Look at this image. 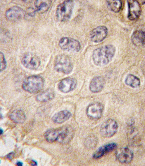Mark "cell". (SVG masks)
Masks as SVG:
<instances>
[{
	"mask_svg": "<svg viewBox=\"0 0 145 166\" xmlns=\"http://www.w3.org/2000/svg\"><path fill=\"white\" fill-rule=\"evenodd\" d=\"M3 130H2L1 128L0 129V134L1 135L3 134Z\"/></svg>",
	"mask_w": 145,
	"mask_h": 166,
	"instance_id": "31",
	"label": "cell"
},
{
	"mask_svg": "<svg viewBox=\"0 0 145 166\" xmlns=\"http://www.w3.org/2000/svg\"><path fill=\"white\" fill-rule=\"evenodd\" d=\"M9 117L13 122L18 123H23L26 119L25 113L20 110H16L13 111L10 114Z\"/></svg>",
	"mask_w": 145,
	"mask_h": 166,
	"instance_id": "20",
	"label": "cell"
},
{
	"mask_svg": "<svg viewBox=\"0 0 145 166\" xmlns=\"http://www.w3.org/2000/svg\"><path fill=\"white\" fill-rule=\"evenodd\" d=\"M107 33V27L104 26H100L94 28L90 31L89 37L92 41L99 43L105 39Z\"/></svg>",
	"mask_w": 145,
	"mask_h": 166,
	"instance_id": "9",
	"label": "cell"
},
{
	"mask_svg": "<svg viewBox=\"0 0 145 166\" xmlns=\"http://www.w3.org/2000/svg\"><path fill=\"white\" fill-rule=\"evenodd\" d=\"M55 70L58 72L65 74L70 73L73 68L72 64L70 57L64 54L58 55L54 62Z\"/></svg>",
	"mask_w": 145,
	"mask_h": 166,
	"instance_id": "4",
	"label": "cell"
},
{
	"mask_svg": "<svg viewBox=\"0 0 145 166\" xmlns=\"http://www.w3.org/2000/svg\"><path fill=\"white\" fill-rule=\"evenodd\" d=\"M131 40L133 43L137 46H143L145 44V33L142 31H134L133 33Z\"/></svg>",
	"mask_w": 145,
	"mask_h": 166,
	"instance_id": "18",
	"label": "cell"
},
{
	"mask_svg": "<svg viewBox=\"0 0 145 166\" xmlns=\"http://www.w3.org/2000/svg\"><path fill=\"white\" fill-rule=\"evenodd\" d=\"M60 133V128H51L47 130L44 134L46 139L49 142L57 141Z\"/></svg>",
	"mask_w": 145,
	"mask_h": 166,
	"instance_id": "19",
	"label": "cell"
},
{
	"mask_svg": "<svg viewBox=\"0 0 145 166\" xmlns=\"http://www.w3.org/2000/svg\"><path fill=\"white\" fill-rule=\"evenodd\" d=\"M115 156L117 159L120 162L127 163L132 160L133 153L132 151L128 147H123L117 149Z\"/></svg>",
	"mask_w": 145,
	"mask_h": 166,
	"instance_id": "10",
	"label": "cell"
},
{
	"mask_svg": "<svg viewBox=\"0 0 145 166\" xmlns=\"http://www.w3.org/2000/svg\"><path fill=\"white\" fill-rule=\"evenodd\" d=\"M117 144L115 143H110L100 147L94 153L93 158L97 159L102 157L105 154L110 152L117 147Z\"/></svg>",
	"mask_w": 145,
	"mask_h": 166,
	"instance_id": "14",
	"label": "cell"
},
{
	"mask_svg": "<svg viewBox=\"0 0 145 166\" xmlns=\"http://www.w3.org/2000/svg\"><path fill=\"white\" fill-rule=\"evenodd\" d=\"M36 12L35 9L31 8H28L27 10L28 15L31 17H33L34 16Z\"/></svg>",
	"mask_w": 145,
	"mask_h": 166,
	"instance_id": "27",
	"label": "cell"
},
{
	"mask_svg": "<svg viewBox=\"0 0 145 166\" xmlns=\"http://www.w3.org/2000/svg\"><path fill=\"white\" fill-rule=\"evenodd\" d=\"M21 61L25 67L31 70L38 68L41 64L39 57L35 54L30 52L24 54L21 57Z\"/></svg>",
	"mask_w": 145,
	"mask_h": 166,
	"instance_id": "5",
	"label": "cell"
},
{
	"mask_svg": "<svg viewBox=\"0 0 145 166\" xmlns=\"http://www.w3.org/2000/svg\"><path fill=\"white\" fill-rule=\"evenodd\" d=\"M128 11V18L131 20L137 19L141 13V8L139 3L136 0L127 1Z\"/></svg>",
	"mask_w": 145,
	"mask_h": 166,
	"instance_id": "11",
	"label": "cell"
},
{
	"mask_svg": "<svg viewBox=\"0 0 145 166\" xmlns=\"http://www.w3.org/2000/svg\"><path fill=\"white\" fill-rule=\"evenodd\" d=\"M14 156V153L13 152H11L9 153L7 156V157L9 159H12L13 157Z\"/></svg>",
	"mask_w": 145,
	"mask_h": 166,
	"instance_id": "28",
	"label": "cell"
},
{
	"mask_svg": "<svg viewBox=\"0 0 145 166\" xmlns=\"http://www.w3.org/2000/svg\"><path fill=\"white\" fill-rule=\"evenodd\" d=\"M118 127L117 122L113 119H110L104 122L101 125L100 132L103 137L109 138L116 133Z\"/></svg>",
	"mask_w": 145,
	"mask_h": 166,
	"instance_id": "6",
	"label": "cell"
},
{
	"mask_svg": "<svg viewBox=\"0 0 145 166\" xmlns=\"http://www.w3.org/2000/svg\"><path fill=\"white\" fill-rule=\"evenodd\" d=\"M71 116V113L69 111L66 110H63L54 115L52 118V120L56 123L60 124L68 120Z\"/></svg>",
	"mask_w": 145,
	"mask_h": 166,
	"instance_id": "17",
	"label": "cell"
},
{
	"mask_svg": "<svg viewBox=\"0 0 145 166\" xmlns=\"http://www.w3.org/2000/svg\"><path fill=\"white\" fill-rule=\"evenodd\" d=\"M0 71L1 72L6 68V62L4 54L1 52L0 53Z\"/></svg>",
	"mask_w": 145,
	"mask_h": 166,
	"instance_id": "26",
	"label": "cell"
},
{
	"mask_svg": "<svg viewBox=\"0 0 145 166\" xmlns=\"http://www.w3.org/2000/svg\"><path fill=\"white\" fill-rule=\"evenodd\" d=\"M43 78L38 75H33L26 78L23 81L22 86L26 91L30 93H37L43 87Z\"/></svg>",
	"mask_w": 145,
	"mask_h": 166,
	"instance_id": "2",
	"label": "cell"
},
{
	"mask_svg": "<svg viewBox=\"0 0 145 166\" xmlns=\"http://www.w3.org/2000/svg\"><path fill=\"white\" fill-rule=\"evenodd\" d=\"M104 108V106L100 103H93L89 105L87 109V115L92 119H98L101 116Z\"/></svg>",
	"mask_w": 145,
	"mask_h": 166,
	"instance_id": "8",
	"label": "cell"
},
{
	"mask_svg": "<svg viewBox=\"0 0 145 166\" xmlns=\"http://www.w3.org/2000/svg\"><path fill=\"white\" fill-rule=\"evenodd\" d=\"M125 83L126 84L133 88H137L139 86L140 82L139 79L136 76L130 74L126 77Z\"/></svg>",
	"mask_w": 145,
	"mask_h": 166,
	"instance_id": "23",
	"label": "cell"
},
{
	"mask_svg": "<svg viewBox=\"0 0 145 166\" xmlns=\"http://www.w3.org/2000/svg\"><path fill=\"white\" fill-rule=\"evenodd\" d=\"M96 142V139L94 137H90L86 140V144L88 147L92 148L95 145Z\"/></svg>",
	"mask_w": 145,
	"mask_h": 166,
	"instance_id": "25",
	"label": "cell"
},
{
	"mask_svg": "<svg viewBox=\"0 0 145 166\" xmlns=\"http://www.w3.org/2000/svg\"><path fill=\"white\" fill-rule=\"evenodd\" d=\"M16 165L18 166H21L23 165V163L20 162H18L16 163Z\"/></svg>",
	"mask_w": 145,
	"mask_h": 166,
	"instance_id": "30",
	"label": "cell"
},
{
	"mask_svg": "<svg viewBox=\"0 0 145 166\" xmlns=\"http://www.w3.org/2000/svg\"><path fill=\"white\" fill-rule=\"evenodd\" d=\"M55 93L53 90L51 89L46 90L38 95L36 97L37 101L41 102H46L53 99Z\"/></svg>",
	"mask_w": 145,
	"mask_h": 166,
	"instance_id": "21",
	"label": "cell"
},
{
	"mask_svg": "<svg viewBox=\"0 0 145 166\" xmlns=\"http://www.w3.org/2000/svg\"><path fill=\"white\" fill-rule=\"evenodd\" d=\"M50 1L36 0L34 3L36 12L43 13L47 11L49 8Z\"/></svg>",
	"mask_w": 145,
	"mask_h": 166,
	"instance_id": "22",
	"label": "cell"
},
{
	"mask_svg": "<svg viewBox=\"0 0 145 166\" xmlns=\"http://www.w3.org/2000/svg\"><path fill=\"white\" fill-rule=\"evenodd\" d=\"M106 1L107 7L110 10L115 13H118L120 11L122 6L121 1L110 0Z\"/></svg>",
	"mask_w": 145,
	"mask_h": 166,
	"instance_id": "24",
	"label": "cell"
},
{
	"mask_svg": "<svg viewBox=\"0 0 145 166\" xmlns=\"http://www.w3.org/2000/svg\"><path fill=\"white\" fill-rule=\"evenodd\" d=\"M25 15L24 10L20 7L15 6L9 8L6 12L7 19L11 21L19 20Z\"/></svg>",
	"mask_w": 145,
	"mask_h": 166,
	"instance_id": "13",
	"label": "cell"
},
{
	"mask_svg": "<svg viewBox=\"0 0 145 166\" xmlns=\"http://www.w3.org/2000/svg\"><path fill=\"white\" fill-rule=\"evenodd\" d=\"M115 51V47L111 44L103 45L96 49L92 54L94 63L99 66L107 65L111 60Z\"/></svg>",
	"mask_w": 145,
	"mask_h": 166,
	"instance_id": "1",
	"label": "cell"
},
{
	"mask_svg": "<svg viewBox=\"0 0 145 166\" xmlns=\"http://www.w3.org/2000/svg\"><path fill=\"white\" fill-rule=\"evenodd\" d=\"M77 81L74 78L68 77L61 80L59 82V90L64 93L69 92L73 90L77 85Z\"/></svg>",
	"mask_w": 145,
	"mask_h": 166,
	"instance_id": "12",
	"label": "cell"
},
{
	"mask_svg": "<svg viewBox=\"0 0 145 166\" xmlns=\"http://www.w3.org/2000/svg\"><path fill=\"white\" fill-rule=\"evenodd\" d=\"M74 3L72 0H66L57 6L56 11V16L58 20L65 22L71 17L74 7Z\"/></svg>",
	"mask_w": 145,
	"mask_h": 166,
	"instance_id": "3",
	"label": "cell"
},
{
	"mask_svg": "<svg viewBox=\"0 0 145 166\" xmlns=\"http://www.w3.org/2000/svg\"><path fill=\"white\" fill-rule=\"evenodd\" d=\"M60 135L57 141L61 143L69 141L73 135V131L72 128L68 126H64L60 127Z\"/></svg>",
	"mask_w": 145,
	"mask_h": 166,
	"instance_id": "15",
	"label": "cell"
},
{
	"mask_svg": "<svg viewBox=\"0 0 145 166\" xmlns=\"http://www.w3.org/2000/svg\"><path fill=\"white\" fill-rule=\"evenodd\" d=\"M30 163L31 165L33 166H35L37 165V162L33 160H32Z\"/></svg>",
	"mask_w": 145,
	"mask_h": 166,
	"instance_id": "29",
	"label": "cell"
},
{
	"mask_svg": "<svg viewBox=\"0 0 145 166\" xmlns=\"http://www.w3.org/2000/svg\"><path fill=\"white\" fill-rule=\"evenodd\" d=\"M58 45L62 50L67 51L77 52L81 48L80 43L78 40L67 37L61 38L59 41Z\"/></svg>",
	"mask_w": 145,
	"mask_h": 166,
	"instance_id": "7",
	"label": "cell"
},
{
	"mask_svg": "<svg viewBox=\"0 0 145 166\" xmlns=\"http://www.w3.org/2000/svg\"><path fill=\"white\" fill-rule=\"evenodd\" d=\"M105 84V80L102 77H96L93 78L90 82V90L93 93L99 92L102 89Z\"/></svg>",
	"mask_w": 145,
	"mask_h": 166,
	"instance_id": "16",
	"label": "cell"
}]
</instances>
